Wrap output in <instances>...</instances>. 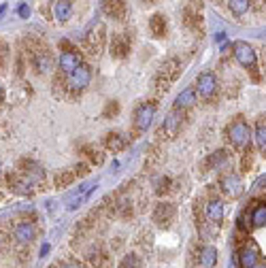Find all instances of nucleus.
<instances>
[{
	"instance_id": "obj_14",
	"label": "nucleus",
	"mask_w": 266,
	"mask_h": 268,
	"mask_svg": "<svg viewBox=\"0 0 266 268\" xmlns=\"http://www.w3.org/2000/svg\"><path fill=\"white\" fill-rule=\"evenodd\" d=\"M172 217H174V206L172 204H168V202L156 204V208H154V222L158 226H168L172 222Z\"/></svg>"
},
{
	"instance_id": "obj_40",
	"label": "nucleus",
	"mask_w": 266,
	"mask_h": 268,
	"mask_svg": "<svg viewBox=\"0 0 266 268\" xmlns=\"http://www.w3.org/2000/svg\"><path fill=\"white\" fill-rule=\"evenodd\" d=\"M147 2H156V0H147Z\"/></svg>"
},
{
	"instance_id": "obj_9",
	"label": "nucleus",
	"mask_w": 266,
	"mask_h": 268,
	"mask_svg": "<svg viewBox=\"0 0 266 268\" xmlns=\"http://www.w3.org/2000/svg\"><path fill=\"white\" fill-rule=\"evenodd\" d=\"M130 54V38L128 34H113L111 38V56L122 60V58H126Z\"/></svg>"
},
{
	"instance_id": "obj_8",
	"label": "nucleus",
	"mask_w": 266,
	"mask_h": 268,
	"mask_svg": "<svg viewBox=\"0 0 266 268\" xmlns=\"http://www.w3.org/2000/svg\"><path fill=\"white\" fill-rule=\"evenodd\" d=\"M260 251H258V245L256 242H249L243 249L238 251V266L240 268H254L258 262H260Z\"/></svg>"
},
{
	"instance_id": "obj_22",
	"label": "nucleus",
	"mask_w": 266,
	"mask_h": 268,
	"mask_svg": "<svg viewBox=\"0 0 266 268\" xmlns=\"http://www.w3.org/2000/svg\"><path fill=\"white\" fill-rule=\"evenodd\" d=\"M72 13V2L70 0H58V2L54 4V18L58 22H66L70 18Z\"/></svg>"
},
{
	"instance_id": "obj_23",
	"label": "nucleus",
	"mask_w": 266,
	"mask_h": 268,
	"mask_svg": "<svg viewBox=\"0 0 266 268\" xmlns=\"http://www.w3.org/2000/svg\"><path fill=\"white\" fill-rule=\"evenodd\" d=\"M149 30H152V34L156 38H162L166 34V20H164V15H160V13L152 15V20H149Z\"/></svg>"
},
{
	"instance_id": "obj_33",
	"label": "nucleus",
	"mask_w": 266,
	"mask_h": 268,
	"mask_svg": "<svg viewBox=\"0 0 266 268\" xmlns=\"http://www.w3.org/2000/svg\"><path fill=\"white\" fill-rule=\"evenodd\" d=\"M88 154H90V160H92L94 164H100V162H102L100 154H98V152H94V149H88Z\"/></svg>"
},
{
	"instance_id": "obj_24",
	"label": "nucleus",
	"mask_w": 266,
	"mask_h": 268,
	"mask_svg": "<svg viewBox=\"0 0 266 268\" xmlns=\"http://www.w3.org/2000/svg\"><path fill=\"white\" fill-rule=\"evenodd\" d=\"M52 66H54V62H52V58H49L47 52H38V54H34V68H36L38 72L52 70Z\"/></svg>"
},
{
	"instance_id": "obj_34",
	"label": "nucleus",
	"mask_w": 266,
	"mask_h": 268,
	"mask_svg": "<svg viewBox=\"0 0 266 268\" xmlns=\"http://www.w3.org/2000/svg\"><path fill=\"white\" fill-rule=\"evenodd\" d=\"M18 13H20V18H24V20H26V18H30V9H28L26 4H22L20 9H18Z\"/></svg>"
},
{
	"instance_id": "obj_5",
	"label": "nucleus",
	"mask_w": 266,
	"mask_h": 268,
	"mask_svg": "<svg viewBox=\"0 0 266 268\" xmlns=\"http://www.w3.org/2000/svg\"><path fill=\"white\" fill-rule=\"evenodd\" d=\"M90 81H92V70H90V66H86V64H79L72 72H68V88L74 92L86 90L90 86Z\"/></svg>"
},
{
	"instance_id": "obj_19",
	"label": "nucleus",
	"mask_w": 266,
	"mask_h": 268,
	"mask_svg": "<svg viewBox=\"0 0 266 268\" xmlns=\"http://www.w3.org/2000/svg\"><path fill=\"white\" fill-rule=\"evenodd\" d=\"M102 6L104 13L115 20H124V15H126V2L124 0H106V2H102Z\"/></svg>"
},
{
	"instance_id": "obj_29",
	"label": "nucleus",
	"mask_w": 266,
	"mask_h": 268,
	"mask_svg": "<svg viewBox=\"0 0 266 268\" xmlns=\"http://www.w3.org/2000/svg\"><path fill=\"white\" fill-rule=\"evenodd\" d=\"M228 6L234 15H245L249 11V6H252V0H230Z\"/></svg>"
},
{
	"instance_id": "obj_2",
	"label": "nucleus",
	"mask_w": 266,
	"mask_h": 268,
	"mask_svg": "<svg viewBox=\"0 0 266 268\" xmlns=\"http://www.w3.org/2000/svg\"><path fill=\"white\" fill-rule=\"evenodd\" d=\"M228 138L232 140L234 147H247L249 145V138H252V130H249L247 122L243 120H236L228 126Z\"/></svg>"
},
{
	"instance_id": "obj_17",
	"label": "nucleus",
	"mask_w": 266,
	"mask_h": 268,
	"mask_svg": "<svg viewBox=\"0 0 266 268\" xmlns=\"http://www.w3.org/2000/svg\"><path fill=\"white\" fill-rule=\"evenodd\" d=\"M79 64H81V58H79L77 52H62V54H60V68H62L66 74L72 72Z\"/></svg>"
},
{
	"instance_id": "obj_35",
	"label": "nucleus",
	"mask_w": 266,
	"mask_h": 268,
	"mask_svg": "<svg viewBox=\"0 0 266 268\" xmlns=\"http://www.w3.org/2000/svg\"><path fill=\"white\" fill-rule=\"evenodd\" d=\"M60 268H83V266H81L79 262H64Z\"/></svg>"
},
{
	"instance_id": "obj_10",
	"label": "nucleus",
	"mask_w": 266,
	"mask_h": 268,
	"mask_svg": "<svg viewBox=\"0 0 266 268\" xmlns=\"http://www.w3.org/2000/svg\"><path fill=\"white\" fill-rule=\"evenodd\" d=\"M181 124H184V113H181V108H174V111L166 117L164 122V132L168 138H174L181 130Z\"/></svg>"
},
{
	"instance_id": "obj_39",
	"label": "nucleus",
	"mask_w": 266,
	"mask_h": 268,
	"mask_svg": "<svg viewBox=\"0 0 266 268\" xmlns=\"http://www.w3.org/2000/svg\"><path fill=\"white\" fill-rule=\"evenodd\" d=\"M0 102H2V88H0Z\"/></svg>"
},
{
	"instance_id": "obj_13",
	"label": "nucleus",
	"mask_w": 266,
	"mask_h": 268,
	"mask_svg": "<svg viewBox=\"0 0 266 268\" xmlns=\"http://www.w3.org/2000/svg\"><path fill=\"white\" fill-rule=\"evenodd\" d=\"M204 215H206V220H209V224L213 226H220L224 222V204H222V200H209L204 206Z\"/></svg>"
},
{
	"instance_id": "obj_11",
	"label": "nucleus",
	"mask_w": 266,
	"mask_h": 268,
	"mask_svg": "<svg viewBox=\"0 0 266 268\" xmlns=\"http://www.w3.org/2000/svg\"><path fill=\"white\" fill-rule=\"evenodd\" d=\"M34 236H36V230L30 222H20L15 226V240H18L20 245H30V242L34 240Z\"/></svg>"
},
{
	"instance_id": "obj_25",
	"label": "nucleus",
	"mask_w": 266,
	"mask_h": 268,
	"mask_svg": "<svg viewBox=\"0 0 266 268\" xmlns=\"http://www.w3.org/2000/svg\"><path fill=\"white\" fill-rule=\"evenodd\" d=\"M256 145L260 149V154L266 156V122L260 120L256 126Z\"/></svg>"
},
{
	"instance_id": "obj_12",
	"label": "nucleus",
	"mask_w": 266,
	"mask_h": 268,
	"mask_svg": "<svg viewBox=\"0 0 266 268\" xmlns=\"http://www.w3.org/2000/svg\"><path fill=\"white\" fill-rule=\"evenodd\" d=\"M102 43H104V26L102 24H98V26L86 36V47L92 54H98L102 49Z\"/></svg>"
},
{
	"instance_id": "obj_7",
	"label": "nucleus",
	"mask_w": 266,
	"mask_h": 268,
	"mask_svg": "<svg viewBox=\"0 0 266 268\" xmlns=\"http://www.w3.org/2000/svg\"><path fill=\"white\" fill-rule=\"evenodd\" d=\"M220 188L226 196L230 198H238L243 194V181H240L238 174H226L222 181H220Z\"/></svg>"
},
{
	"instance_id": "obj_21",
	"label": "nucleus",
	"mask_w": 266,
	"mask_h": 268,
	"mask_svg": "<svg viewBox=\"0 0 266 268\" xmlns=\"http://www.w3.org/2000/svg\"><path fill=\"white\" fill-rule=\"evenodd\" d=\"M126 145H128V140L124 138L120 132H109V134H106V138H104V147L109 149V152H113V154L122 152Z\"/></svg>"
},
{
	"instance_id": "obj_26",
	"label": "nucleus",
	"mask_w": 266,
	"mask_h": 268,
	"mask_svg": "<svg viewBox=\"0 0 266 268\" xmlns=\"http://www.w3.org/2000/svg\"><path fill=\"white\" fill-rule=\"evenodd\" d=\"M252 226L254 228H262V226H266V202H260L254 213H252Z\"/></svg>"
},
{
	"instance_id": "obj_37",
	"label": "nucleus",
	"mask_w": 266,
	"mask_h": 268,
	"mask_svg": "<svg viewBox=\"0 0 266 268\" xmlns=\"http://www.w3.org/2000/svg\"><path fill=\"white\" fill-rule=\"evenodd\" d=\"M226 40V34H218V43H224Z\"/></svg>"
},
{
	"instance_id": "obj_27",
	"label": "nucleus",
	"mask_w": 266,
	"mask_h": 268,
	"mask_svg": "<svg viewBox=\"0 0 266 268\" xmlns=\"http://www.w3.org/2000/svg\"><path fill=\"white\" fill-rule=\"evenodd\" d=\"M228 160V156H226V152L224 149H220V152H215V154H211L209 158H206V162H204V168L209 170V168H220V166Z\"/></svg>"
},
{
	"instance_id": "obj_30",
	"label": "nucleus",
	"mask_w": 266,
	"mask_h": 268,
	"mask_svg": "<svg viewBox=\"0 0 266 268\" xmlns=\"http://www.w3.org/2000/svg\"><path fill=\"white\" fill-rule=\"evenodd\" d=\"M154 190H156V194H166V192H170V179L168 177H158L156 183H154Z\"/></svg>"
},
{
	"instance_id": "obj_1",
	"label": "nucleus",
	"mask_w": 266,
	"mask_h": 268,
	"mask_svg": "<svg viewBox=\"0 0 266 268\" xmlns=\"http://www.w3.org/2000/svg\"><path fill=\"white\" fill-rule=\"evenodd\" d=\"M232 49H234V58L236 62L243 66V68L256 72V64H258V56L254 52V47L245 43V40H234V45H232Z\"/></svg>"
},
{
	"instance_id": "obj_36",
	"label": "nucleus",
	"mask_w": 266,
	"mask_h": 268,
	"mask_svg": "<svg viewBox=\"0 0 266 268\" xmlns=\"http://www.w3.org/2000/svg\"><path fill=\"white\" fill-rule=\"evenodd\" d=\"M4 11H6V4L2 2V4H0V18H2V13H4Z\"/></svg>"
},
{
	"instance_id": "obj_16",
	"label": "nucleus",
	"mask_w": 266,
	"mask_h": 268,
	"mask_svg": "<svg viewBox=\"0 0 266 268\" xmlns=\"http://www.w3.org/2000/svg\"><path fill=\"white\" fill-rule=\"evenodd\" d=\"M88 260H90V264H92L94 268H111V258L102 247H94L88 254Z\"/></svg>"
},
{
	"instance_id": "obj_15",
	"label": "nucleus",
	"mask_w": 266,
	"mask_h": 268,
	"mask_svg": "<svg viewBox=\"0 0 266 268\" xmlns=\"http://www.w3.org/2000/svg\"><path fill=\"white\" fill-rule=\"evenodd\" d=\"M94 188H96V183H83V186H79V190L68 198V208H70V211H74L77 206H81L83 202H86Z\"/></svg>"
},
{
	"instance_id": "obj_31",
	"label": "nucleus",
	"mask_w": 266,
	"mask_h": 268,
	"mask_svg": "<svg viewBox=\"0 0 266 268\" xmlns=\"http://www.w3.org/2000/svg\"><path fill=\"white\" fill-rule=\"evenodd\" d=\"M120 268H140V260H138V256L128 254L126 258H122Z\"/></svg>"
},
{
	"instance_id": "obj_6",
	"label": "nucleus",
	"mask_w": 266,
	"mask_h": 268,
	"mask_svg": "<svg viewBox=\"0 0 266 268\" xmlns=\"http://www.w3.org/2000/svg\"><path fill=\"white\" fill-rule=\"evenodd\" d=\"M179 74V62L177 60H166L162 64L160 72H158V86H160V90H168L170 83L177 79Z\"/></svg>"
},
{
	"instance_id": "obj_3",
	"label": "nucleus",
	"mask_w": 266,
	"mask_h": 268,
	"mask_svg": "<svg viewBox=\"0 0 266 268\" xmlns=\"http://www.w3.org/2000/svg\"><path fill=\"white\" fill-rule=\"evenodd\" d=\"M218 77L213 72H202L200 77L196 79V92L198 96L204 98V100H211L215 94H218Z\"/></svg>"
},
{
	"instance_id": "obj_18",
	"label": "nucleus",
	"mask_w": 266,
	"mask_h": 268,
	"mask_svg": "<svg viewBox=\"0 0 266 268\" xmlns=\"http://www.w3.org/2000/svg\"><path fill=\"white\" fill-rule=\"evenodd\" d=\"M196 98H198L196 88H186L177 98H174V108H188V106H192V104H196Z\"/></svg>"
},
{
	"instance_id": "obj_4",
	"label": "nucleus",
	"mask_w": 266,
	"mask_h": 268,
	"mask_svg": "<svg viewBox=\"0 0 266 268\" xmlns=\"http://www.w3.org/2000/svg\"><path fill=\"white\" fill-rule=\"evenodd\" d=\"M154 117H156V104H154V102H143V104H138L136 111H134V128H136L138 132H145L149 126H152Z\"/></svg>"
},
{
	"instance_id": "obj_32",
	"label": "nucleus",
	"mask_w": 266,
	"mask_h": 268,
	"mask_svg": "<svg viewBox=\"0 0 266 268\" xmlns=\"http://www.w3.org/2000/svg\"><path fill=\"white\" fill-rule=\"evenodd\" d=\"M118 111H120V104L115 102V100H113V102H106V108H104V115H106V117L118 115Z\"/></svg>"
},
{
	"instance_id": "obj_20",
	"label": "nucleus",
	"mask_w": 266,
	"mask_h": 268,
	"mask_svg": "<svg viewBox=\"0 0 266 268\" xmlns=\"http://www.w3.org/2000/svg\"><path fill=\"white\" fill-rule=\"evenodd\" d=\"M198 262H200L202 268H215V264H218V249L215 247H202L200 254H198Z\"/></svg>"
},
{
	"instance_id": "obj_28",
	"label": "nucleus",
	"mask_w": 266,
	"mask_h": 268,
	"mask_svg": "<svg viewBox=\"0 0 266 268\" xmlns=\"http://www.w3.org/2000/svg\"><path fill=\"white\" fill-rule=\"evenodd\" d=\"M74 174H77V172H70V170H62V172H58L56 174V188L58 190H64V188H68L70 186V183L74 181Z\"/></svg>"
},
{
	"instance_id": "obj_41",
	"label": "nucleus",
	"mask_w": 266,
	"mask_h": 268,
	"mask_svg": "<svg viewBox=\"0 0 266 268\" xmlns=\"http://www.w3.org/2000/svg\"><path fill=\"white\" fill-rule=\"evenodd\" d=\"M102 2H106V0H102Z\"/></svg>"
},
{
	"instance_id": "obj_38",
	"label": "nucleus",
	"mask_w": 266,
	"mask_h": 268,
	"mask_svg": "<svg viewBox=\"0 0 266 268\" xmlns=\"http://www.w3.org/2000/svg\"><path fill=\"white\" fill-rule=\"evenodd\" d=\"M254 268H266V262H258Z\"/></svg>"
}]
</instances>
